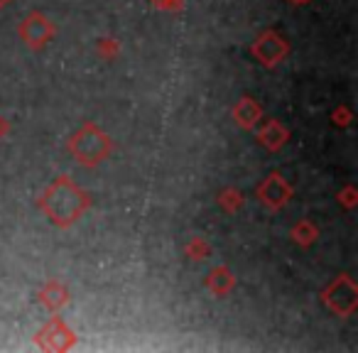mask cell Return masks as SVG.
<instances>
[{
  "mask_svg": "<svg viewBox=\"0 0 358 353\" xmlns=\"http://www.w3.org/2000/svg\"><path fill=\"white\" fill-rule=\"evenodd\" d=\"M219 206L224 211H229V214H236V211H241V209H243V192L234 189V187L219 192Z\"/></svg>",
  "mask_w": 358,
  "mask_h": 353,
  "instance_id": "13",
  "label": "cell"
},
{
  "mask_svg": "<svg viewBox=\"0 0 358 353\" xmlns=\"http://www.w3.org/2000/svg\"><path fill=\"white\" fill-rule=\"evenodd\" d=\"M287 140H289V130H287V125H282L280 120L270 118L260 125L258 143L263 145L265 150H270V152H280V150L287 145Z\"/></svg>",
  "mask_w": 358,
  "mask_h": 353,
  "instance_id": "9",
  "label": "cell"
},
{
  "mask_svg": "<svg viewBox=\"0 0 358 353\" xmlns=\"http://www.w3.org/2000/svg\"><path fill=\"white\" fill-rule=\"evenodd\" d=\"M250 55L258 64H263L265 69H275L278 64H282L289 55V42L285 40L280 32L265 30L250 45Z\"/></svg>",
  "mask_w": 358,
  "mask_h": 353,
  "instance_id": "5",
  "label": "cell"
},
{
  "mask_svg": "<svg viewBox=\"0 0 358 353\" xmlns=\"http://www.w3.org/2000/svg\"><path fill=\"white\" fill-rule=\"evenodd\" d=\"M8 3H13V0H0V8H6Z\"/></svg>",
  "mask_w": 358,
  "mask_h": 353,
  "instance_id": "20",
  "label": "cell"
},
{
  "mask_svg": "<svg viewBox=\"0 0 358 353\" xmlns=\"http://www.w3.org/2000/svg\"><path fill=\"white\" fill-rule=\"evenodd\" d=\"M66 147H69L71 157H74L81 167L94 169V167H99V164H103L106 159L113 154L115 145H113V138H110L103 128H99L94 120H89V123H84L81 128H76L74 133L69 135Z\"/></svg>",
  "mask_w": 358,
  "mask_h": 353,
  "instance_id": "2",
  "label": "cell"
},
{
  "mask_svg": "<svg viewBox=\"0 0 358 353\" xmlns=\"http://www.w3.org/2000/svg\"><path fill=\"white\" fill-rule=\"evenodd\" d=\"M317 238H319V229L314 226V221L302 219L299 224L292 226V240L299 248H309V245L317 243Z\"/></svg>",
  "mask_w": 358,
  "mask_h": 353,
  "instance_id": "12",
  "label": "cell"
},
{
  "mask_svg": "<svg viewBox=\"0 0 358 353\" xmlns=\"http://www.w3.org/2000/svg\"><path fill=\"white\" fill-rule=\"evenodd\" d=\"M255 196L260 199V204L270 211H282L292 199V185L285 180L280 172H270L255 189Z\"/></svg>",
  "mask_w": 358,
  "mask_h": 353,
  "instance_id": "7",
  "label": "cell"
},
{
  "mask_svg": "<svg viewBox=\"0 0 358 353\" xmlns=\"http://www.w3.org/2000/svg\"><path fill=\"white\" fill-rule=\"evenodd\" d=\"M115 52H118V42H115L113 37H103V40H99V55L103 57V59L115 57Z\"/></svg>",
  "mask_w": 358,
  "mask_h": 353,
  "instance_id": "16",
  "label": "cell"
},
{
  "mask_svg": "<svg viewBox=\"0 0 358 353\" xmlns=\"http://www.w3.org/2000/svg\"><path fill=\"white\" fill-rule=\"evenodd\" d=\"M336 199H338V204L346 206L348 211L356 209V204H358V192H356V187H353V185H346V187H343V189L336 194Z\"/></svg>",
  "mask_w": 358,
  "mask_h": 353,
  "instance_id": "15",
  "label": "cell"
},
{
  "mask_svg": "<svg viewBox=\"0 0 358 353\" xmlns=\"http://www.w3.org/2000/svg\"><path fill=\"white\" fill-rule=\"evenodd\" d=\"M292 3H307V0H292Z\"/></svg>",
  "mask_w": 358,
  "mask_h": 353,
  "instance_id": "21",
  "label": "cell"
},
{
  "mask_svg": "<svg viewBox=\"0 0 358 353\" xmlns=\"http://www.w3.org/2000/svg\"><path fill=\"white\" fill-rule=\"evenodd\" d=\"M40 209L57 229H71L91 209V194L81 189L69 174H59L42 192Z\"/></svg>",
  "mask_w": 358,
  "mask_h": 353,
  "instance_id": "1",
  "label": "cell"
},
{
  "mask_svg": "<svg viewBox=\"0 0 358 353\" xmlns=\"http://www.w3.org/2000/svg\"><path fill=\"white\" fill-rule=\"evenodd\" d=\"M35 343L40 348H45V351H57V353L71 351V348L76 346V333H74V329L55 312V317L37 331Z\"/></svg>",
  "mask_w": 358,
  "mask_h": 353,
  "instance_id": "6",
  "label": "cell"
},
{
  "mask_svg": "<svg viewBox=\"0 0 358 353\" xmlns=\"http://www.w3.org/2000/svg\"><path fill=\"white\" fill-rule=\"evenodd\" d=\"M334 123L341 125V128H346L348 123H351V110L346 108V106H341V108L334 110Z\"/></svg>",
  "mask_w": 358,
  "mask_h": 353,
  "instance_id": "18",
  "label": "cell"
},
{
  "mask_svg": "<svg viewBox=\"0 0 358 353\" xmlns=\"http://www.w3.org/2000/svg\"><path fill=\"white\" fill-rule=\"evenodd\" d=\"M69 299H71L69 287H64V284L57 282V280H50V282L40 289V304L50 309V312H59L62 307L69 304Z\"/></svg>",
  "mask_w": 358,
  "mask_h": 353,
  "instance_id": "11",
  "label": "cell"
},
{
  "mask_svg": "<svg viewBox=\"0 0 358 353\" xmlns=\"http://www.w3.org/2000/svg\"><path fill=\"white\" fill-rule=\"evenodd\" d=\"M157 10H167V13H177L185 8V0H150Z\"/></svg>",
  "mask_w": 358,
  "mask_h": 353,
  "instance_id": "17",
  "label": "cell"
},
{
  "mask_svg": "<svg viewBox=\"0 0 358 353\" xmlns=\"http://www.w3.org/2000/svg\"><path fill=\"white\" fill-rule=\"evenodd\" d=\"M206 287H209V292L214 297H226V294H231L236 289V275L226 265H216L206 275Z\"/></svg>",
  "mask_w": 358,
  "mask_h": 353,
  "instance_id": "10",
  "label": "cell"
},
{
  "mask_svg": "<svg viewBox=\"0 0 358 353\" xmlns=\"http://www.w3.org/2000/svg\"><path fill=\"white\" fill-rule=\"evenodd\" d=\"M55 35H57L55 22L40 10H32L30 15L22 17V22L17 25V37H20L22 45L32 52L45 50V47L55 40Z\"/></svg>",
  "mask_w": 358,
  "mask_h": 353,
  "instance_id": "4",
  "label": "cell"
},
{
  "mask_svg": "<svg viewBox=\"0 0 358 353\" xmlns=\"http://www.w3.org/2000/svg\"><path fill=\"white\" fill-rule=\"evenodd\" d=\"M185 253L189 260H196V263H199V260H206L211 255V245L206 243L204 238H192L189 243H187Z\"/></svg>",
  "mask_w": 358,
  "mask_h": 353,
  "instance_id": "14",
  "label": "cell"
},
{
  "mask_svg": "<svg viewBox=\"0 0 358 353\" xmlns=\"http://www.w3.org/2000/svg\"><path fill=\"white\" fill-rule=\"evenodd\" d=\"M8 130H10V125H8V120H6V118H0V138H6Z\"/></svg>",
  "mask_w": 358,
  "mask_h": 353,
  "instance_id": "19",
  "label": "cell"
},
{
  "mask_svg": "<svg viewBox=\"0 0 358 353\" xmlns=\"http://www.w3.org/2000/svg\"><path fill=\"white\" fill-rule=\"evenodd\" d=\"M231 115H234L236 125L241 130H253L260 123V118H263V106L253 96H241L234 103V108H231Z\"/></svg>",
  "mask_w": 358,
  "mask_h": 353,
  "instance_id": "8",
  "label": "cell"
},
{
  "mask_svg": "<svg viewBox=\"0 0 358 353\" xmlns=\"http://www.w3.org/2000/svg\"><path fill=\"white\" fill-rule=\"evenodd\" d=\"M319 297H322L324 307L331 314H336V317H341V319H348V317H353L358 309V284L351 275H346V273L336 275V278L322 289Z\"/></svg>",
  "mask_w": 358,
  "mask_h": 353,
  "instance_id": "3",
  "label": "cell"
}]
</instances>
